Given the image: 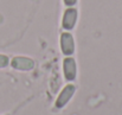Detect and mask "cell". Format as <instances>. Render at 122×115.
Returning a JSON list of instances; mask_svg holds the SVG:
<instances>
[{"instance_id":"obj_1","label":"cell","mask_w":122,"mask_h":115,"mask_svg":"<svg viewBox=\"0 0 122 115\" xmlns=\"http://www.w3.org/2000/svg\"><path fill=\"white\" fill-rule=\"evenodd\" d=\"M78 12L75 7H69L64 11L63 19H62V26L64 30H72L77 23Z\"/></svg>"},{"instance_id":"obj_2","label":"cell","mask_w":122,"mask_h":115,"mask_svg":"<svg viewBox=\"0 0 122 115\" xmlns=\"http://www.w3.org/2000/svg\"><path fill=\"white\" fill-rule=\"evenodd\" d=\"M61 49L65 56H71L75 52V39L70 32H63L61 35Z\"/></svg>"},{"instance_id":"obj_3","label":"cell","mask_w":122,"mask_h":115,"mask_svg":"<svg viewBox=\"0 0 122 115\" xmlns=\"http://www.w3.org/2000/svg\"><path fill=\"white\" fill-rule=\"evenodd\" d=\"M12 68L21 71H30L35 68V62L30 57H24V56H17L12 59L11 62Z\"/></svg>"},{"instance_id":"obj_4","label":"cell","mask_w":122,"mask_h":115,"mask_svg":"<svg viewBox=\"0 0 122 115\" xmlns=\"http://www.w3.org/2000/svg\"><path fill=\"white\" fill-rule=\"evenodd\" d=\"M76 91V88L74 84H68L64 87V89L61 91V94L58 95L57 100H56V107L57 108H63L64 106H66V103L71 100V97L74 96Z\"/></svg>"},{"instance_id":"obj_5","label":"cell","mask_w":122,"mask_h":115,"mask_svg":"<svg viewBox=\"0 0 122 115\" xmlns=\"http://www.w3.org/2000/svg\"><path fill=\"white\" fill-rule=\"evenodd\" d=\"M63 71H64V77L66 81H74L77 75V65H76V61L68 56L66 58H64L63 61Z\"/></svg>"},{"instance_id":"obj_6","label":"cell","mask_w":122,"mask_h":115,"mask_svg":"<svg viewBox=\"0 0 122 115\" xmlns=\"http://www.w3.org/2000/svg\"><path fill=\"white\" fill-rule=\"evenodd\" d=\"M8 65V57L5 55H0V68H5Z\"/></svg>"},{"instance_id":"obj_7","label":"cell","mask_w":122,"mask_h":115,"mask_svg":"<svg viewBox=\"0 0 122 115\" xmlns=\"http://www.w3.org/2000/svg\"><path fill=\"white\" fill-rule=\"evenodd\" d=\"M76 2H77V0H64V4L69 7H72Z\"/></svg>"}]
</instances>
